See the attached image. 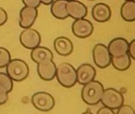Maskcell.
I'll use <instances>...</instances> for the list:
<instances>
[{
  "label": "cell",
  "mask_w": 135,
  "mask_h": 114,
  "mask_svg": "<svg viewBox=\"0 0 135 114\" xmlns=\"http://www.w3.org/2000/svg\"><path fill=\"white\" fill-rule=\"evenodd\" d=\"M11 60V57L9 51L3 47H0V68L7 67Z\"/></svg>",
  "instance_id": "cell-21"
},
{
  "label": "cell",
  "mask_w": 135,
  "mask_h": 114,
  "mask_svg": "<svg viewBox=\"0 0 135 114\" xmlns=\"http://www.w3.org/2000/svg\"><path fill=\"white\" fill-rule=\"evenodd\" d=\"M67 13L69 17L73 18V19L84 18L88 14L87 7L77 0H69L66 4Z\"/></svg>",
  "instance_id": "cell-9"
},
{
  "label": "cell",
  "mask_w": 135,
  "mask_h": 114,
  "mask_svg": "<svg viewBox=\"0 0 135 114\" xmlns=\"http://www.w3.org/2000/svg\"><path fill=\"white\" fill-rule=\"evenodd\" d=\"M0 85L3 86L9 93L13 89V80L7 74L0 72Z\"/></svg>",
  "instance_id": "cell-20"
},
{
  "label": "cell",
  "mask_w": 135,
  "mask_h": 114,
  "mask_svg": "<svg viewBox=\"0 0 135 114\" xmlns=\"http://www.w3.org/2000/svg\"><path fill=\"white\" fill-rule=\"evenodd\" d=\"M110 64H112L113 67L118 71H126L131 65V57L128 52L121 56H111Z\"/></svg>",
  "instance_id": "cell-18"
},
{
  "label": "cell",
  "mask_w": 135,
  "mask_h": 114,
  "mask_svg": "<svg viewBox=\"0 0 135 114\" xmlns=\"http://www.w3.org/2000/svg\"><path fill=\"white\" fill-rule=\"evenodd\" d=\"M37 9L35 7H24L20 11L19 25L22 28L26 29L31 27L37 18Z\"/></svg>",
  "instance_id": "cell-12"
},
{
  "label": "cell",
  "mask_w": 135,
  "mask_h": 114,
  "mask_svg": "<svg viewBox=\"0 0 135 114\" xmlns=\"http://www.w3.org/2000/svg\"><path fill=\"white\" fill-rule=\"evenodd\" d=\"M56 77L58 82L66 88H71L77 82L76 70L69 63H62L56 67Z\"/></svg>",
  "instance_id": "cell-2"
},
{
  "label": "cell",
  "mask_w": 135,
  "mask_h": 114,
  "mask_svg": "<svg viewBox=\"0 0 135 114\" xmlns=\"http://www.w3.org/2000/svg\"><path fill=\"white\" fill-rule=\"evenodd\" d=\"M8 19V15L3 8L0 7V26L3 25Z\"/></svg>",
  "instance_id": "cell-25"
},
{
  "label": "cell",
  "mask_w": 135,
  "mask_h": 114,
  "mask_svg": "<svg viewBox=\"0 0 135 114\" xmlns=\"http://www.w3.org/2000/svg\"><path fill=\"white\" fill-rule=\"evenodd\" d=\"M94 63L99 68H106L111 63V55L108 48L103 44H97L92 50Z\"/></svg>",
  "instance_id": "cell-5"
},
{
  "label": "cell",
  "mask_w": 135,
  "mask_h": 114,
  "mask_svg": "<svg viewBox=\"0 0 135 114\" xmlns=\"http://www.w3.org/2000/svg\"><path fill=\"white\" fill-rule=\"evenodd\" d=\"M72 30L76 37L87 38L92 34L94 27L89 20L84 18L75 20L72 25Z\"/></svg>",
  "instance_id": "cell-8"
},
{
  "label": "cell",
  "mask_w": 135,
  "mask_h": 114,
  "mask_svg": "<svg viewBox=\"0 0 135 114\" xmlns=\"http://www.w3.org/2000/svg\"><path fill=\"white\" fill-rule=\"evenodd\" d=\"M30 55L33 61H34L36 64H39L45 60H51L53 59L52 52L49 48L41 46H37L33 48Z\"/></svg>",
  "instance_id": "cell-16"
},
{
  "label": "cell",
  "mask_w": 135,
  "mask_h": 114,
  "mask_svg": "<svg viewBox=\"0 0 135 114\" xmlns=\"http://www.w3.org/2000/svg\"><path fill=\"white\" fill-rule=\"evenodd\" d=\"M19 40L23 47L32 50L33 48L39 46L41 38L40 33L36 29L30 27L25 29L21 33Z\"/></svg>",
  "instance_id": "cell-7"
},
{
  "label": "cell",
  "mask_w": 135,
  "mask_h": 114,
  "mask_svg": "<svg viewBox=\"0 0 135 114\" xmlns=\"http://www.w3.org/2000/svg\"><path fill=\"white\" fill-rule=\"evenodd\" d=\"M7 74L13 81L21 82L25 80L30 72L28 64L22 60L15 59L10 61L7 65Z\"/></svg>",
  "instance_id": "cell-3"
},
{
  "label": "cell",
  "mask_w": 135,
  "mask_h": 114,
  "mask_svg": "<svg viewBox=\"0 0 135 114\" xmlns=\"http://www.w3.org/2000/svg\"><path fill=\"white\" fill-rule=\"evenodd\" d=\"M68 0H55L51 4V13L58 19H66L69 17L66 10Z\"/></svg>",
  "instance_id": "cell-17"
},
{
  "label": "cell",
  "mask_w": 135,
  "mask_h": 114,
  "mask_svg": "<svg viewBox=\"0 0 135 114\" xmlns=\"http://www.w3.org/2000/svg\"><path fill=\"white\" fill-rule=\"evenodd\" d=\"M68 1H69V0H68Z\"/></svg>",
  "instance_id": "cell-31"
},
{
  "label": "cell",
  "mask_w": 135,
  "mask_h": 114,
  "mask_svg": "<svg viewBox=\"0 0 135 114\" xmlns=\"http://www.w3.org/2000/svg\"><path fill=\"white\" fill-rule=\"evenodd\" d=\"M55 51L62 56L69 55L73 51V44L71 40L65 37H59L54 40Z\"/></svg>",
  "instance_id": "cell-14"
},
{
  "label": "cell",
  "mask_w": 135,
  "mask_h": 114,
  "mask_svg": "<svg viewBox=\"0 0 135 114\" xmlns=\"http://www.w3.org/2000/svg\"><path fill=\"white\" fill-rule=\"evenodd\" d=\"M91 1H93V0H91Z\"/></svg>",
  "instance_id": "cell-30"
},
{
  "label": "cell",
  "mask_w": 135,
  "mask_h": 114,
  "mask_svg": "<svg viewBox=\"0 0 135 114\" xmlns=\"http://www.w3.org/2000/svg\"><path fill=\"white\" fill-rule=\"evenodd\" d=\"M118 114H135V110L128 105L122 104L117 111Z\"/></svg>",
  "instance_id": "cell-22"
},
{
  "label": "cell",
  "mask_w": 135,
  "mask_h": 114,
  "mask_svg": "<svg viewBox=\"0 0 135 114\" xmlns=\"http://www.w3.org/2000/svg\"><path fill=\"white\" fill-rule=\"evenodd\" d=\"M76 75L77 82L81 85H85L95 79L96 71L92 65L89 64H84L77 68Z\"/></svg>",
  "instance_id": "cell-11"
},
{
  "label": "cell",
  "mask_w": 135,
  "mask_h": 114,
  "mask_svg": "<svg viewBox=\"0 0 135 114\" xmlns=\"http://www.w3.org/2000/svg\"><path fill=\"white\" fill-rule=\"evenodd\" d=\"M122 18L126 22L135 21V0L126 1L120 10Z\"/></svg>",
  "instance_id": "cell-19"
},
{
  "label": "cell",
  "mask_w": 135,
  "mask_h": 114,
  "mask_svg": "<svg viewBox=\"0 0 135 114\" xmlns=\"http://www.w3.org/2000/svg\"><path fill=\"white\" fill-rule=\"evenodd\" d=\"M104 87L101 82L95 79L84 85L81 91L83 101L89 105H97L102 98Z\"/></svg>",
  "instance_id": "cell-1"
},
{
  "label": "cell",
  "mask_w": 135,
  "mask_h": 114,
  "mask_svg": "<svg viewBox=\"0 0 135 114\" xmlns=\"http://www.w3.org/2000/svg\"><path fill=\"white\" fill-rule=\"evenodd\" d=\"M128 53L131 58L135 60V39L133 40L130 43H129Z\"/></svg>",
  "instance_id": "cell-26"
},
{
  "label": "cell",
  "mask_w": 135,
  "mask_h": 114,
  "mask_svg": "<svg viewBox=\"0 0 135 114\" xmlns=\"http://www.w3.org/2000/svg\"><path fill=\"white\" fill-rule=\"evenodd\" d=\"M126 1H130V0H126Z\"/></svg>",
  "instance_id": "cell-29"
},
{
  "label": "cell",
  "mask_w": 135,
  "mask_h": 114,
  "mask_svg": "<svg viewBox=\"0 0 135 114\" xmlns=\"http://www.w3.org/2000/svg\"><path fill=\"white\" fill-rule=\"evenodd\" d=\"M41 3H43L44 5H50L52 4V3L54 1V0H40Z\"/></svg>",
  "instance_id": "cell-28"
},
{
  "label": "cell",
  "mask_w": 135,
  "mask_h": 114,
  "mask_svg": "<svg viewBox=\"0 0 135 114\" xmlns=\"http://www.w3.org/2000/svg\"><path fill=\"white\" fill-rule=\"evenodd\" d=\"M92 17L99 22H107L111 17V11L108 5L105 3H97L92 8Z\"/></svg>",
  "instance_id": "cell-15"
},
{
  "label": "cell",
  "mask_w": 135,
  "mask_h": 114,
  "mask_svg": "<svg viewBox=\"0 0 135 114\" xmlns=\"http://www.w3.org/2000/svg\"><path fill=\"white\" fill-rule=\"evenodd\" d=\"M56 66L51 60H45L37 64V73L40 78L45 81L52 80L56 77Z\"/></svg>",
  "instance_id": "cell-10"
},
{
  "label": "cell",
  "mask_w": 135,
  "mask_h": 114,
  "mask_svg": "<svg viewBox=\"0 0 135 114\" xmlns=\"http://www.w3.org/2000/svg\"><path fill=\"white\" fill-rule=\"evenodd\" d=\"M100 101L104 106L114 110L118 109L124 103V97L118 90L114 88H108L104 89Z\"/></svg>",
  "instance_id": "cell-4"
},
{
  "label": "cell",
  "mask_w": 135,
  "mask_h": 114,
  "mask_svg": "<svg viewBox=\"0 0 135 114\" xmlns=\"http://www.w3.org/2000/svg\"><path fill=\"white\" fill-rule=\"evenodd\" d=\"M97 113L99 114H114V109H111L108 107H103L101 108H99L97 112Z\"/></svg>",
  "instance_id": "cell-27"
},
{
  "label": "cell",
  "mask_w": 135,
  "mask_h": 114,
  "mask_svg": "<svg viewBox=\"0 0 135 114\" xmlns=\"http://www.w3.org/2000/svg\"><path fill=\"white\" fill-rule=\"evenodd\" d=\"M8 100V91L0 85V105L5 104Z\"/></svg>",
  "instance_id": "cell-23"
},
{
  "label": "cell",
  "mask_w": 135,
  "mask_h": 114,
  "mask_svg": "<svg viewBox=\"0 0 135 114\" xmlns=\"http://www.w3.org/2000/svg\"><path fill=\"white\" fill-rule=\"evenodd\" d=\"M31 101L33 105L38 110L48 112L53 108L55 100L53 97L46 92H37L32 96Z\"/></svg>",
  "instance_id": "cell-6"
},
{
  "label": "cell",
  "mask_w": 135,
  "mask_h": 114,
  "mask_svg": "<svg viewBox=\"0 0 135 114\" xmlns=\"http://www.w3.org/2000/svg\"><path fill=\"white\" fill-rule=\"evenodd\" d=\"M22 2L25 6L35 8H37L41 4L40 0H22Z\"/></svg>",
  "instance_id": "cell-24"
},
{
  "label": "cell",
  "mask_w": 135,
  "mask_h": 114,
  "mask_svg": "<svg viewBox=\"0 0 135 114\" xmlns=\"http://www.w3.org/2000/svg\"><path fill=\"white\" fill-rule=\"evenodd\" d=\"M107 48L111 56H121L128 52L129 43L125 38L117 37L109 43Z\"/></svg>",
  "instance_id": "cell-13"
}]
</instances>
